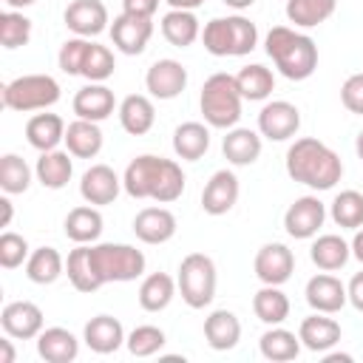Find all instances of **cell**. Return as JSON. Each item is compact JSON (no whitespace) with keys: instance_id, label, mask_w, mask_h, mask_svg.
<instances>
[{"instance_id":"2","label":"cell","mask_w":363,"mask_h":363,"mask_svg":"<svg viewBox=\"0 0 363 363\" xmlns=\"http://www.w3.org/2000/svg\"><path fill=\"white\" fill-rule=\"evenodd\" d=\"M286 173L292 182L312 190H332L343 176L340 156L315 136L295 139L286 150Z\"/></svg>"},{"instance_id":"49","label":"cell","mask_w":363,"mask_h":363,"mask_svg":"<svg viewBox=\"0 0 363 363\" xmlns=\"http://www.w3.org/2000/svg\"><path fill=\"white\" fill-rule=\"evenodd\" d=\"M156 9H159V0H122V11H125V14L153 17Z\"/></svg>"},{"instance_id":"13","label":"cell","mask_w":363,"mask_h":363,"mask_svg":"<svg viewBox=\"0 0 363 363\" xmlns=\"http://www.w3.org/2000/svg\"><path fill=\"white\" fill-rule=\"evenodd\" d=\"M0 326L9 337L31 340L43 332V309L31 301H11L0 312Z\"/></svg>"},{"instance_id":"14","label":"cell","mask_w":363,"mask_h":363,"mask_svg":"<svg viewBox=\"0 0 363 363\" xmlns=\"http://www.w3.org/2000/svg\"><path fill=\"white\" fill-rule=\"evenodd\" d=\"M255 275L261 284H272V286H281L289 281L292 269H295V255L286 244H264L258 252H255Z\"/></svg>"},{"instance_id":"32","label":"cell","mask_w":363,"mask_h":363,"mask_svg":"<svg viewBox=\"0 0 363 363\" xmlns=\"http://www.w3.org/2000/svg\"><path fill=\"white\" fill-rule=\"evenodd\" d=\"M210 147V128L201 122H182L173 130V150L179 159L199 162Z\"/></svg>"},{"instance_id":"27","label":"cell","mask_w":363,"mask_h":363,"mask_svg":"<svg viewBox=\"0 0 363 363\" xmlns=\"http://www.w3.org/2000/svg\"><path fill=\"white\" fill-rule=\"evenodd\" d=\"M156 122V108L150 102V96L145 94H130L119 102V125L130 133V136H142L153 128Z\"/></svg>"},{"instance_id":"46","label":"cell","mask_w":363,"mask_h":363,"mask_svg":"<svg viewBox=\"0 0 363 363\" xmlns=\"http://www.w3.org/2000/svg\"><path fill=\"white\" fill-rule=\"evenodd\" d=\"M88 48H91V40L88 37H71V40H65L62 48H60V54H57V62H60L62 74L82 77V65H85Z\"/></svg>"},{"instance_id":"50","label":"cell","mask_w":363,"mask_h":363,"mask_svg":"<svg viewBox=\"0 0 363 363\" xmlns=\"http://www.w3.org/2000/svg\"><path fill=\"white\" fill-rule=\"evenodd\" d=\"M346 295H349V303H352L357 312H363V272H354V275H352V281H349V286H346Z\"/></svg>"},{"instance_id":"11","label":"cell","mask_w":363,"mask_h":363,"mask_svg":"<svg viewBox=\"0 0 363 363\" xmlns=\"http://www.w3.org/2000/svg\"><path fill=\"white\" fill-rule=\"evenodd\" d=\"M150 37H153V17H136V14H125L122 11L111 23V40L128 57L142 54L147 48Z\"/></svg>"},{"instance_id":"35","label":"cell","mask_w":363,"mask_h":363,"mask_svg":"<svg viewBox=\"0 0 363 363\" xmlns=\"http://www.w3.org/2000/svg\"><path fill=\"white\" fill-rule=\"evenodd\" d=\"M258 346H261V354L267 360H272V363H286V360H295L301 354V337L295 332L284 329L281 323L272 326V329H267L261 335Z\"/></svg>"},{"instance_id":"9","label":"cell","mask_w":363,"mask_h":363,"mask_svg":"<svg viewBox=\"0 0 363 363\" xmlns=\"http://www.w3.org/2000/svg\"><path fill=\"white\" fill-rule=\"evenodd\" d=\"M298 128H301V111L286 99L267 102L258 113V133L267 136L269 142H286L298 133Z\"/></svg>"},{"instance_id":"7","label":"cell","mask_w":363,"mask_h":363,"mask_svg":"<svg viewBox=\"0 0 363 363\" xmlns=\"http://www.w3.org/2000/svg\"><path fill=\"white\" fill-rule=\"evenodd\" d=\"M179 292H182V301L190 306V309H204L213 303L216 298V264L210 255L204 252H190L182 258L179 264Z\"/></svg>"},{"instance_id":"33","label":"cell","mask_w":363,"mask_h":363,"mask_svg":"<svg viewBox=\"0 0 363 363\" xmlns=\"http://www.w3.org/2000/svg\"><path fill=\"white\" fill-rule=\"evenodd\" d=\"M349 255H352V247H349L340 235H335V233L318 235V238L312 241V250H309L312 264H315L318 269H323V272H335V269L346 267Z\"/></svg>"},{"instance_id":"19","label":"cell","mask_w":363,"mask_h":363,"mask_svg":"<svg viewBox=\"0 0 363 363\" xmlns=\"http://www.w3.org/2000/svg\"><path fill=\"white\" fill-rule=\"evenodd\" d=\"M133 233L145 244H164L176 235V216L167 207H145L133 218Z\"/></svg>"},{"instance_id":"42","label":"cell","mask_w":363,"mask_h":363,"mask_svg":"<svg viewBox=\"0 0 363 363\" xmlns=\"http://www.w3.org/2000/svg\"><path fill=\"white\" fill-rule=\"evenodd\" d=\"M31 184V167L26 164V159H20L17 153H6L0 159V187L9 196L26 193Z\"/></svg>"},{"instance_id":"34","label":"cell","mask_w":363,"mask_h":363,"mask_svg":"<svg viewBox=\"0 0 363 363\" xmlns=\"http://www.w3.org/2000/svg\"><path fill=\"white\" fill-rule=\"evenodd\" d=\"M252 312L261 323L267 326H278L289 318V298L281 292V286L264 284L255 295H252Z\"/></svg>"},{"instance_id":"16","label":"cell","mask_w":363,"mask_h":363,"mask_svg":"<svg viewBox=\"0 0 363 363\" xmlns=\"http://www.w3.org/2000/svg\"><path fill=\"white\" fill-rule=\"evenodd\" d=\"M108 9L102 0H71L65 9V26L77 37H96L108 28Z\"/></svg>"},{"instance_id":"39","label":"cell","mask_w":363,"mask_h":363,"mask_svg":"<svg viewBox=\"0 0 363 363\" xmlns=\"http://www.w3.org/2000/svg\"><path fill=\"white\" fill-rule=\"evenodd\" d=\"M62 269H65V261H62V255L54 250V247H40V250H34L31 255H28V261H26V275H28V281H34V284H54L60 275H62Z\"/></svg>"},{"instance_id":"43","label":"cell","mask_w":363,"mask_h":363,"mask_svg":"<svg viewBox=\"0 0 363 363\" xmlns=\"http://www.w3.org/2000/svg\"><path fill=\"white\" fill-rule=\"evenodd\" d=\"M31 40V20L17 11V9H9L0 14V45L3 48H20Z\"/></svg>"},{"instance_id":"51","label":"cell","mask_w":363,"mask_h":363,"mask_svg":"<svg viewBox=\"0 0 363 363\" xmlns=\"http://www.w3.org/2000/svg\"><path fill=\"white\" fill-rule=\"evenodd\" d=\"M0 210H3V218H0V227H9L11 224V216H14V207H11V201H9V193L0 199Z\"/></svg>"},{"instance_id":"36","label":"cell","mask_w":363,"mask_h":363,"mask_svg":"<svg viewBox=\"0 0 363 363\" xmlns=\"http://www.w3.org/2000/svg\"><path fill=\"white\" fill-rule=\"evenodd\" d=\"M176 286L179 284L167 272H150L139 286V306L145 312H162L173 301Z\"/></svg>"},{"instance_id":"47","label":"cell","mask_w":363,"mask_h":363,"mask_svg":"<svg viewBox=\"0 0 363 363\" xmlns=\"http://www.w3.org/2000/svg\"><path fill=\"white\" fill-rule=\"evenodd\" d=\"M28 241L23 238V235H17V233H3L0 235V267H6V269H17L23 261H28Z\"/></svg>"},{"instance_id":"55","label":"cell","mask_w":363,"mask_h":363,"mask_svg":"<svg viewBox=\"0 0 363 363\" xmlns=\"http://www.w3.org/2000/svg\"><path fill=\"white\" fill-rule=\"evenodd\" d=\"M323 363H352V354H346V352H326Z\"/></svg>"},{"instance_id":"10","label":"cell","mask_w":363,"mask_h":363,"mask_svg":"<svg viewBox=\"0 0 363 363\" xmlns=\"http://www.w3.org/2000/svg\"><path fill=\"white\" fill-rule=\"evenodd\" d=\"M326 221V204L318 196H301L295 199L284 213V230L292 238H312Z\"/></svg>"},{"instance_id":"41","label":"cell","mask_w":363,"mask_h":363,"mask_svg":"<svg viewBox=\"0 0 363 363\" xmlns=\"http://www.w3.org/2000/svg\"><path fill=\"white\" fill-rule=\"evenodd\" d=\"M332 221L346 230H360L363 227V193L340 190L332 201Z\"/></svg>"},{"instance_id":"52","label":"cell","mask_w":363,"mask_h":363,"mask_svg":"<svg viewBox=\"0 0 363 363\" xmlns=\"http://www.w3.org/2000/svg\"><path fill=\"white\" fill-rule=\"evenodd\" d=\"M0 363H14V349H11L9 335L0 340Z\"/></svg>"},{"instance_id":"54","label":"cell","mask_w":363,"mask_h":363,"mask_svg":"<svg viewBox=\"0 0 363 363\" xmlns=\"http://www.w3.org/2000/svg\"><path fill=\"white\" fill-rule=\"evenodd\" d=\"M170 9H187V11H193V9H199V6H204V0H164Z\"/></svg>"},{"instance_id":"26","label":"cell","mask_w":363,"mask_h":363,"mask_svg":"<svg viewBox=\"0 0 363 363\" xmlns=\"http://www.w3.org/2000/svg\"><path fill=\"white\" fill-rule=\"evenodd\" d=\"M34 176H37V182H40L43 187H48V190L65 187V184L71 182V176H74L71 153H68V150H57V147L40 153V159H37V164H34Z\"/></svg>"},{"instance_id":"40","label":"cell","mask_w":363,"mask_h":363,"mask_svg":"<svg viewBox=\"0 0 363 363\" xmlns=\"http://www.w3.org/2000/svg\"><path fill=\"white\" fill-rule=\"evenodd\" d=\"M65 272H68V281L74 284L77 292H96L102 284L91 267V258H88V244H77L68 258H65Z\"/></svg>"},{"instance_id":"37","label":"cell","mask_w":363,"mask_h":363,"mask_svg":"<svg viewBox=\"0 0 363 363\" xmlns=\"http://www.w3.org/2000/svg\"><path fill=\"white\" fill-rule=\"evenodd\" d=\"M235 82H238L241 96L250 99V102H261V99H267V96L272 94V88H275V77H272V71H269L267 65H261V62L244 65V68L235 74Z\"/></svg>"},{"instance_id":"53","label":"cell","mask_w":363,"mask_h":363,"mask_svg":"<svg viewBox=\"0 0 363 363\" xmlns=\"http://www.w3.org/2000/svg\"><path fill=\"white\" fill-rule=\"evenodd\" d=\"M349 247H352V255L363 264V230H357V233H354V238H352V244H349Z\"/></svg>"},{"instance_id":"4","label":"cell","mask_w":363,"mask_h":363,"mask_svg":"<svg viewBox=\"0 0 363 363\" xmlns=\"http://www.w3.org/2000/svg\"><path fill=\"white\" fill-rule=\"evenodd\" d=\"M241 102H244V96H241L233 74L218 71V74L204 79L199 108H201V116L210 128H221V130L235 128V122L241 119Z\"/></svg>"},{"instance_id":"8","label":"cell","mask_w":363,"mask_h":363,"mask_svg":"<svg viewBox=\"0 0 363 363\" xmlns=\"http://www.w3.org/2000/svg\"><path fill=\"white\" fill-rule=\"evenodd\" d=\"M60 102V82L48 74H23L3 85V105L20 113L45 111Z\"/></svg>"},{"instance_id":"20","label":"cell","mask_w":363,"mask_h":363,"mask_svg":"<svg viewBox=\"0 0 363 363\" xmlns=\"http://www.w3.org/2000/svg\"><path fill=\"white\" fill-rule=\"evenodd\" d=\"M116 108V99H113V91L102 82H91L85 88H79L74 94V113L79 119H91V122H102L113 113Z\"/></svg>"},{"instance_id":"57","label":"cell","mask_w":363,"mask_h":363,"mask_svg":"<svg viewBox=\"0 0 363 363\" xmlns=\"http://www.w3.org/2000/svg\"><path fill=\"white\" fill-rule=\"evenodd\" d=\"M230 9H235V11H244V9H250L255 0H224Z\"/></svg>"},{"instance_id":"22","label":"cell","mask_w":363,"mask_h":363,"mask_svg":"<svg viewBox=\"0 0 363 363\" xmlns=\"http://www.w3.org/2000/svg\"><path fill=\"white\" fill-rule=\"evenodd\" d=\"M204 337H207L210 349L230 352L241 340V320L230 309H216L204 318Z\"/></svg>"},{"instance_id":"58","label":"cell","mask_w":363,"mask_h":363,"mask_svg":"<svg viewBox=\"0 0 363 363\" xmlns=\"http://www.w3.org/2000/svg\"><path fill=\"white\" fill-rule=\"evenodd\" d=\"M354 150H357V156L363 159V130L357 133V139H354Z\"/></svg>"},{"instance_id":"30","label":"cell","mask_w":363,"mask_h":363,"mask_svg":"<svg viewBox=\"0 0 363 363\" xmlns=\"http://www.w3.org/2000/svg\"><path fill=\"white\" fill-rule=\"evenodd\" d=\"M65 235L74 244H94L102 235V213L94 204H82L68 210L65 216Z\"/></svg>"},{"instance_id":"44","label":"cell","mask_w":363,"mask_h":363,"mask_svg":"<svg viewBox=\"0 0 363 363\" xmlns=\"http://www.w3.org/2000/svg\"><path fill=\"white\" fill-rule=\"evenodd\" d=\"M125 343H128V352H130L133 357H150V354L162 352V346H164V332H162L159 326H153V323H142V326H136V329L125 337Z\"/></svg>"},{"instance_id":"18","label":"cell","mask_w":363,"mask_h":363,"mask_svg":"<svg viewBox=\"0 0 363 363\" xmlns=\"http://www.w3.org/2000/svg\"><path fill=\"white\" fill-rule=\"evenodd\" d=\"M306 303L315 309V312H326V315H335L346 306L349 295H346V286L340 284V278L329 275V272H320V275H312L306 281Z\"/></svg>"},{"instance_id":"56","label":"cell","mask_w":363,"mask_h":363,"mask_svg":"<svg viewBox=\"0 0 363 363\" xmlns=\"http://www.w3.org/2000/svg\"><path fill=\"white\" fill-rule=\"evenodd\" d=\"M3 3H6L9 9H17V11H20V9H28V6H34L37 0H3Z\"/></svg>"},{"instance_id":"3","label":"cell","mask_w":363,"mask_h":363,"mask_svg":"<svg viewBox=\"0 0 363 363\" xmlns=\"http://www.w3.org/2000/svg\"><path fill=\"white\" fill-rule=\"evenodd\" d=\"M264 48H267V57L275 62V68L292 82L309 79L318 68L315 40L309 34H301V31L289 28V26H272L267 31Z\"/></svg>"},{"instance_id":"17","label":"cell","mask_w":363,"mask_h":363,"mask_svg":"<svg viewBox=\"0 0 363 363\" xmlns=\"http://www.w3.org/2000/svg\"><path fill=\"white\" fill-rule=\"evenodd\" d=\"M238 201V179L233 170H216L201 190V210L207 216H224Z\"/></svg>"},{"instance_id":"29","label":"cell","mask_w":363,"mask_h":363,"mask_svg":"<svg viewBox=\"0 0 363 363\" xmlns=\"http://www.w3.org/2000/svg\"><path fill=\"white\" fill-rule=\"evenodd\" d=\"M221 150L230 164H238V167L252 164L261 156V133H255L250 128H230L221 142Z\"/></svg>"},{"instance_id":"28","label":"cell","mask_w":363,"mask_h":363,"mask_svg":"<svg viewBox=\"0 0 363 363\" xmlns=\"http://www.w3.org/2000/svg\"><path fill=\"white\" fill-rule=\"evenodd\" d=\"M65 147L71 156L77 159H94L99 150H102V130H99V122H91V119H74L68 128H65Z\"/></svg>"},{"instance_id":"38","label":"cell","mask_w":363,"mask_h":363,"mask_svg":"<svg viewBox=\"0 0 363 363\" xmlns=\"http://www.w3.org/2000/svg\"><path fill=\"white\" fill-rule=\"evenodd\" d=\"M337 9V0H286V20L301 26V28H312L326 23Z\"/></svg>"},{"instance_id":"21","label":"cell","mask_w":363,"mask_h":363,"mask_svg":"<svg viewBox=\"0 0 363 363\" xmlns=\"http://www.w3.org/2000/svg\"><path fill=\"white\" fill-rule=\"evenodd\" d=\"M298 337H301V346H306L309 352H320L323 354L340 340V323L326 318V312H315V315L301 320Z\"/></svg>"},{"instance_id":"45","label":"cell","mask_w":363,"mask_h":363,"mask_svg":"<svg viewBox=\"0 0 363 363\" xmlns=\"http://www.w3.org/2000/svg\"><path fill=\"white\" fill-rule=\"evenodd\" d=\"M116 68V60L111 54L108 45H99V43H91L88 48V57H85V65H82V77L88 82H105Z\"/></svg>"},{"instance_id":"6","label":"cell","mask_w":363,"mask_h":363,"mask_svg":"<svg viewBox=\"0 0 363 363\" xmlns=\"http://www.w3.org/2000/svg\"><path fill=\"white\" fill-rule=\"evenodd\" d=\"M88 258L102 286L111 281H136L145 272V255L130 244H88Z\"/></svg>"},{"instance_id":"15","label":"cell","mask_w":363,"mask_h":363,"mask_svg":"<svg viewBox=\"0 0 363 363\" xmlns=\"http://www.w3.org/2000/svg\"><path fill=\"white\" fill-rule=\"evenodd\" d=\"M122 190V179L113 173V167L108 164H91L85 173H82V182H79V196L99 207V204H113L116 196Z\"/></svg>"},{"instance_id":"25","label":"cell","mask_w":363,"mask_h":363,"mask_svg":"<svg viewBox=\"0 0 363 363\" xmlns=\"http://www.w3.org/2000/svg\"><path fill=\"white\" fill-rule=\"evenodd\" d=\"M65 128L68 125L57 113H34L26 122V139L34 150L45 153V150H54L60 142H65Z\"/></svg>"},{"instance_id":"12","label":"cell","mask_w":363,"mask_h":363,"mask_svg":"<svg viewBox=\"0 0 363 363\" xmlns=\"http://www.w3.org/2000/svg\"><path fill=\"white\" fill-rule=\"evenodd\" d=\"M145 88L153 99H176L187 88V68L179 60H156L145 74Z\"/></svg>"},{"instance_id":"48","label":"cell","mask_w":363,"mask_h":363,"mask_svg":"<svg viewBox=\"0 0 363 363\" xmlns=\"http://www.w3.org/2000/svg\"><path fill=\"white\" fill-rule=\"evenodd\" d=\"M340 102L349 113H360L363 116V74H352L346 77V82L340 85Z\"/></svg>"},{"instance_id":"23","label":"cell","mask_w":363,"mask_h":363,"mask_svg":"<svg viewBox=\"0 0 363 363\" xmlns=\"http://www.w3.org/2000/svg\"><path fill=\"white\" fill-rule=\"evenodd\" d=\"M85 343L96 354H113L125 343V329L113 315H96L85 323Z\"/></svg>"},{"instance_id":"1","label":"cell","mask_w":363,"mask_h":363,"mask_svg":"<svg viewBox=\"0 0 363 363\" xmlns=\"http://www.w3.org/2000/svg\"><path fill=\"white\" fill-rule=\"evenodd\" d=\"M122 187L130 199H153L159 204H170L184 193V173L173 159L142 153L128 162Z\"/></svg>"},{"instance_id":"31","label":"cell","mask_w":363,"mask_h":363,"mask_svg":"<svg viewBox=\"0 0 363 363\" xmlns=\"http://www.w3.org/2000/svg\"><path fill=\"white\" fill-rule=\"evenodd\" d=\"M162 34H164V40L170 45L187 48V45H193L201 37V28H199V20H196L193 11H187V9H170L162 17Z\"/></svg>"},{"instance_id":"24","label":"cell","mask_w":363,"mask_h":363,"mask_svg":"<svg viewBox=\"0 0 363 363\" xmlns=\"http://www.w3.org/2000/svg\"><path fill=\"white\" fill-rule=\"evenodd\" d=\"M37 352L48 363H71L79 354V340L62 326H48L37 335Z\"/></svg>"},{"instance_id":"5","label":"cell","mask_w":363,"mask_h":363,"mask_svg":"<svg viewBox=\"0 0 363 363\" xmlns=\"http://www.w3.org/2000/svg\"><path fill=\"white\" fill-rule=\"evenodd\" d=\"M201 43L213 57H244L258 45V28L241 14L213 17L201 31Z\"/></svg>"}]
</instances>
